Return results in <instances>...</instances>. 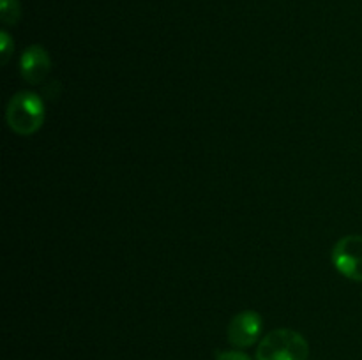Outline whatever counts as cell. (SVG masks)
Here are the masks:
<instances>
[{"label":"cell","instance_id":"4","mask_svg":"<svg viewBox=\"0 0 362 360\" xmlns=\"http://www.w3.org/2000/svg\"><path fill=\"white\" fill-rule=\"evenodd\" d=\"M264 321L257 311L246 309L235 314L228 325V341L235 348H250L258 341Z\"/></svg>","mask_w":362,"mask_h":360},{"label":"cell","instance_id":"7","mask_svg":"<svg viewBox=\"0 0 362 360\" xmlns=\"http://www.w3.org/2000/svg\"><path fill=\"white\" fill-rule=\"evenodd\" d=\"M0 44H2V64H6L9 60L11 52L14 49L13 39H11V35L6 30L0 32Z\"/></svg>","mask_w":362,"mask_h":360},{"label":"cell","instance_id":"8","mask_svg":"<svg viewBox=\"0 0 362 360\" xmlns=\"http://www.w3.org/2000/svg\"><path fill=\"white\" fill-rule=\"evenodd\" d=\"M216 360H251V359L246 355V353L232 349V352H221Z\"/></svg>","mask_w":362,"mask_h":360},{"label":"cell","instance_id":"2","mask_svg":"<svg viewBox=\"0 0 362 360\" xmlns=\"http://www.w3.org/2000/svg\"><path fill=\"white\" fill-rule=\"evenodd\" d=\"M310 344L292 328H276L260 341L257 360H308Z\"/></svg>","mask_w":362,"mask_h":360},{"label":"cell","instance_id":"6","mask_svg":"<svg viewBox=\"0 0 362 360\" xmlns=\"http://www.w3.org/2000/svg\"><path fill=\"white\" fill-rule=\"evenodd\" d=\"M0 16L6 25H16L21 16L20 0H0Z\"/></svg>","mask_w":362,"mask_h":360},{"label":"cell","instance_id":"1","mask_svg":"<svg viewBox=\"0 0 362 360\" xmlns=\"http://www.w3.org/2000/svg\"><path fill=\"white\" fill-rule=\"evenodd\" d=\"M7 126L21 136H28L41 129L45 122V102L35 92H18L11 97L6 112Z\"/></svg>","mask_w":362,"mask_h":360},{"label":"cell","instance_id":"3","mask_svg":"<svg viewBox=\"0 0 362 360\" xmlns=\"http://www.w3.org/2000/svg\"><path fill=\"white\" fill-rule=\"evenodd\" d=\"M332 263L346 279L362 282V236L346 235L339 239L332 247Z\"/></svg>","mask_w":362,"mask_h":360},{"label":"cell","instance_id":"5","mask_svg":"<svg viewBox=\"0 0 362 360\" xmlns=\"http://www.w3.org/2000/svg\"><path fill=\"white\" fill-rule=\"evenodd\" d=\"M20 71L23 80L28 81V83H42L48 78L49 71H52V56L46 52L45 46H28L20 59Z\"/></svg>","mask_w":362,"mask_h":360}]
</instances>
